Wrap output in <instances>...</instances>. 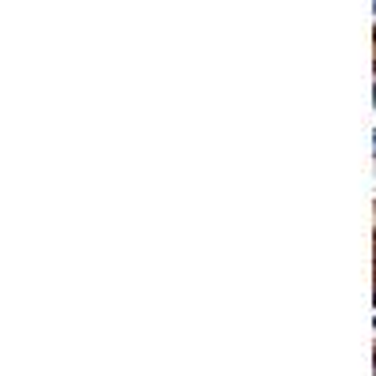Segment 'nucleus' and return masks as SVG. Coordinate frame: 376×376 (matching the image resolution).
Returning <instances> with one entry per match:
<instances>
[{
	"label": "nucleus",
	"mask_w": 376,
	"mask_h": 376,
	"mask_svg": "<svg viewBox=\"0 0 376 376\" xmlns=\"http://www.w3.org/2000/svg\"><path fill=\"white\" fill-rule=\"evenodd\" d=\"M372 155H376V132H372Z\"/></svg>",
	"instance_id": "obj_1"
},
{
	"label": "nucleus",
	"mask_w": 376,
	"mask_h": 376,
	"mask_svg": "<svg viewBox=\"0 0 376 376\" xmlns=\"http://www.w3.org/2000/svg\"><path fill=\"white\" fill-rule=\"evenodd\" d=\"M372 105H376V87H372Z\"/></svg>",
	"instance_id": "obj_2"
}]
</instances>
